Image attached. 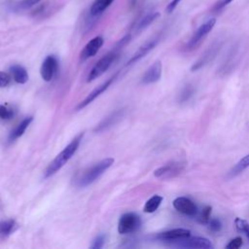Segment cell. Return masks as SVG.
Masks as SVG:
<instances>
[{"label":"cell","mask_w":249,"mask_h":249,"mask_svg":"<svg viewBox=\"0 0 249 249\" xmlns=\"http://www.w3.org/2000/svg\"><path fill=\"white\" fill-rule=\"evenodd\" d=\"M211 206H205L202 211L200 212V214L198 215V218L197 220L200 222V223H203V224H208L209 220H210V214H211Z\"/></svg>","instance_id":"obj_24"},{"label":"cell","mask_w":249,"mask_h":249,"mask_svg":"<svg viewBox=\"0 0 249 249\" xmlns=\"http://www.w3.org/2000/svg\"><path fill=\"white\" fill-rule=\"evenodd\" d=\"M57 59L55 58V56L53 55H48L40 68V73H41V77L44 81L46 82H50L53 80V78L54 77L56 70H57Z\"/></svg>","instance_id":"obj_8"},{"label":"cell","mask_w":249,"mask_h":249,"mask_svg":"<svg viewBox=\"0 0 249 249\" xmlns=\"http://www.w3.org/2000/svg\"><path fill=\"white\" fill-rule=\"evenodd\" d=\"M208 225H209L210 230L213 231H220V230H221V227H222L221 222H220L218 219H211V220H209Z\"/></svg>","instance_id":"obj_30"},{"label":"cell","mask_w":249,"mask_h":249,"mask_svg":"<svg viewBox=\"0 0 249 249\" xmlns=\"http://www.w3.org/2000/svg\"><path fill=\"white\" fill-rule=\"evenodd\" d=\"M191 235V231L187 230V229H183V228H179V229H173V230H169L163 232H160L157 235V238L162 241H166V242H171L173 240L176 239H180L183 237H187Z\"/></svg>","instance_id":"obj_13"},{"label":"cell","mask_w":249,"mask_h":249,"mask_svg":"<svg viewBox=\"0 0 249 249\" xmlns=\"http://www.w3.org/2000/svg\"><path fill=\"white\" fill-rule=\"evenodd\" d=\"M116 55H117L116 53L112 52V53H109L106 55L102 56L89 71L88 78H87V82L89 83V82L95 80L96 78L100 77L111 66L112 62L115 60Z\"/></svg>","instance_id":"obj_6"},{"label":"cell","mask_w":249,"mask_h":249,"mask_svg":"<svg viewBox=\"0 0 249 249\" xmlns=\"http://www.w3.org/2000/svg\"><path fill=\"white\" fill-rule=\"evenodd\" d=\"M161 62L160 61H155L144 73V75L142 76V80L141 82L144 85H149V84H153L156 83L160 80V76H161Z\"/></svg>","instance_id":"obj_12"},{"label":"cell","mask_w":249,"mask_h":249,"mask_svg":"<svg viewBox=\"0 0 249 249\" xmlns=\"http://www.w3.org/2000/svg\"><path fill=\"white\" fill-rule=\"evenodd\" d=\"M84 136V132L78 134L53 160V161L48 165L46 171H45V178L51 177L53 174H55L67 161L74 156L76 151L78 150L81 140Z\"/></svg>","instance_id":"obj_1"},{"label":"cell","mask_w":249,"mask_h":249,"mask_svg":"<svg viewBox=\"0 0 249 249\" xmlns=\"http://www.w3.org/2000/svg\"><path fill=\"white\" fill-rule=\"evenodd\" d=\"M215 23H216V19L213 18L207 19L205 22L199 25V27L195 31V33L187 43L186 45L187 50H193L196 46H198L200 42L204 39V37L213 29Z\"/></svg>","instance_id":"obj_5"},{"label":"cell","mask_w":249,"mask_h":249,"mask_svg":"<svg viewBox=\"0 0 249 249\" xmlns=\"http://www.w3.org/2000/svg\"><path fill=\"white\" fill-rule=\"evenodd\" d=\"M11 80H12L11 75L0 71V88L8 87L11 84Z\"/></svg>","instance_id":"obj_28"},{"label":"cell","mask_w":249,"mask_h":249,"mask_svg":"<svg viewBox=\"0 0 249 249\" xmlns=\"http://www.w3.org/2000/svg\"><path fill=\"white\" fill-rule=\"evenodd\" d=\"M173 207L180 213L188 216H195L197 213V207L193 200L186 196H179L173 200Z\"/></svg>","instance_id":"obj_9"},{"label":"cell","mask_w":249,"mask_h":249,"mask_svg":"<svg viewBox=\"0 0 249 249\" xmlns=\"http://www.w3.org/2000/svg\"><path fill=\"white\" fill-rule=\"evenodd\" d=\"M180 1L181 0H171L169 2V4L167 5V7H166V12L167 13H171L177 7V5L180 3Z\"/></svg>","instance_id":"obj_32"},{"label":"cell","mask_w":249,"mask_h":249,"mask_svg":"<svg viewBox=\"0 0 249 249\" xmlns=\"http://www.w3.org/2000/svg\"><path fill=\"white\" fill-rule=\"evenodd\" d=\"M40 2V0H21L18 3V8L21 10L29 9L35 5H37Z\"/></svg>","instance_id":"obj_27"},{"label":"cell","mask_w":249,"mask_h":249,"mask_svg":"<svg viewBox=\"0 0 249 249\" xmlns=\"http://www.w3.org/2000/svg\"><path fill=\"white\" fill-rule=\"evenodd\" d=\"M114 162L113 158H107L87 169L77 181L79 187H87L98 179Z\"/></svg>","instance_id":"obj_2"},{"label":"cell","mask_w":249,"mask_h":249,"mask_svg":"<svg viewBox=\"0 0 249 249\" xmlns=\"http://www.w3.org/2000/svg\"><path fill=\"white\" fill-rule=\"evenodd\" d=\"M104 243H105V236L103 234H99L92 241V244L90 245V248H92V249H100V248L103 247Z\"/></svg>","instance_id":"obj_26"},{"label":"cell","mask_w":249,"mask_h":249,"mask_svg":"<svg viewBox=\"0 0 249 249\" xmlns=\"http://www.w3.org/2000/svg\"><path fill=\"white\" fill-rule=\"evenodd\" d=\"M115 0H94L89 13L91 16H98L102 14Z\"/></svg>","instance_id":"obj_18"},{"label":"cell","mask_w":249,"mask_h":249,"mask_svg":"<svg viewBox=\"0 0 249 249\" xmlns=\"http://www.w3.org/2000/svg\"><path fill=\"white\" fill-rule=\"evenodd\" d=\"M195 93V89L192 85H186L179 94V102H187Z\"/></svg>","instance_id":"obj_22"},{"label":"cell","mask_w":249,"mask_h":249,"mask_svg":"<svg viewBox=\"0 0 249 249\" xmlns=\"http://www.w3.org/2000/svg\"><path fill=\"white\" fill-rule=\"evenodd\" d=\"M218 52V46H212L210 47L191 67V71H196L200 68H202L203 66H205L206 64H208L210 61L213 60V58L216 56Z\"/></svg>","instance_id":"obj_15"},{"label":"cell","mask_w":249,"mask_h":249,"mask_svg":"<svg viewBox=\"0 0 249 249\" xmlns=\"http://www.w3.org/2000/svg\"><path fill=\"white\" fill-rule=\"evenodd\" d=\"M234 225L237 231L240 232H243L246 235V237L249 239V224L241 218H235Z\"/></svg>","instance_id":"obj_23"},{"label":"cell","mask_w":249,"mask_h":249,"mask_svg":"<svg viewBox=\"0 0 249 249\" xmlns=\"http://www.w3.org/2000/svg\"><path fill=\"white\" fill-rule=\"evenodd\" d=\"M117 76H118V73H116L113 77L109 78V79L106 80L103 84H101V85L98 86L96 89H94L89 94H88V96H87L83 101H81V102L79 103V105L77 106V110H81V109L85 108V107L88 106L89 103H91L96 97H98L101 93H103V92L111 86V84L115 81V79L117 78Z\"/></svg>","instance_id":"obj_10"},{"label":"cell","mask_w":249,"mask_h":249,"mask_svg":"<svg viewBox=\"0 0 249 249\" xmlns=\"http://www.w3.org/2000/svg\"><path fill=\"white\" fill-rule=\"evenodd\" d=\"M185 166H186L185 162L171 161L157 168L154 172V175L157 178H162V179L174 178L184 170Z\"/></svg>","instance_id":"obj_7"},{"label":"cell","mask_w":249,"mask_h":249,"mask_svg":"<svg viewBox=\"0 0 249 249\" xmlns=\"http://www.w3.org/2000/svg\"><path fill=\"white\" fill-rule=\"evenodd\" d=\"M161 201H162V196H157V195L152 196L151 198H149L146 201V203L144 205V208H143L144 212H146V213H153V212H155L159 208V206L160 205Z\"/></svg>","instance_id":"obj_20"},{"label":"cell","mask_w":249,"mask_h":249,"mask_svg":"<svg viewBox=\"0 0 249 249\" xmlns=\"http://www.w3.org/2000/svg\"><path fill=\"white\" fill-rule=\"evenodd\" d=\"M32 120H33L32 117H27V118L23 119V120L15 127V129L11 132V134H10V136H9L10 141H14V140L18 139V137H20V136L24 133V131L26 130V128L28 127V125L30 124V123L32 122Z\"/></svg>","instance_id":"obj_17"},{"label":"cell","mask_w":249,"mask_h":249,"mask_svg":"<svg viewBox=\"0 0 249 249\" xmlns=\"http://www.w3.org/2000/svg\"><path fill=\"white\" fill-rule=\"evenodd\" d=\"M103 42H104V40L101 36H96V37L92 38L90 41H89L87 43V45L82 50V52L80 53V59L82 61H84L89 57L94 56L96 54V53L102 47Z\"/></svg>","instance_id":"obj_11"},{"label":"cell","mask_w":249,"mask_h":249,"mask_svg":"<svg viewBox=\"0 0 249 249\" xmlns=\"http://www.w3.org/2000/svg\"><path fill=\"white\" fill-rule=\"evenodd\" d=\"M14 110L5 105H0V119L2 120H10L14 117Z\"/></svg>","instance_id":"obj_25"},{"label":"cell","mask_w":249,"mask_h":249,"mask_svg":"<svg viewBox=\"0 0 249 249\" xmlns=\"http://www.w3.org/2000/svg\"><path fill=\"white\" fill-rule=\"evenodd\" d=\"M141 226V219L140 217L133 213L128 212L124 213L121 216L119 223H118V231L121 234L132 233L136 231Z\"/></svg>","instance_id":"obj_4"},{"label":"cell","mask_w":249,"mask_h":249,"mask_svg":"<svg viewBox=\"0 0 249 249\" xmlns=\"http://www.w3.org/2000/svg\"><path fill=\"white\" fill-rule=\"evenodd\" d=\"M160 17V13L158 12H153L150 13L148 15H146L144 18H142L140 19V21L138 22L137 26H136V30L137 31H141L143 29H145L146 27H148L154 20H156L158 18Z\"/></svg>","instance_id":"obj_21"},{"label":"cell","mask_w":249,"mask_h":249,"mask_svg":"<svg viewBox=\"0 0 249 249\" xmlns=\"http://www.w3.org/2000/svg\"><path fill=\"white\" fill-rule=\"evenodd\" d=\"M232 0H219L215 5H214V10L215 11H220L224 9L226 6H228Z\"/></svg>","instance_id":"obj_31"},{"label":"cell","mask_w":249,"mask_h":249,"mask_svg":"<svg viewBox=\"0 0 249 249\" xmlns=\"http://www.w3.org/2000/svg\"><path fill=\"white\" fill-rule=\"evenodd\" d=\"M172 246L179 248H197V249H212L211 241L205 237L199 236H187L169 242Z\"/></svg>","instance_id":"obj_3"},{"label":"cell","mask_w":249,"mask_h":249,"mask_svg":"<svg viewBox=\"0 0 249 249\" xmlns=\"http://www.w3.org/2000/svg\"><path fill=\"white\" fill-rule=\"evenodd\" d=\"M17 229V223L15 220H5L0 222V236H8L13 233Z\"/></svg>","instance_id":"obj_19"},{"label":"cell","mask_w":249,"mask_h":249,"mask_svg":"<svg viewBox=\"0 0 249 249\" xmlns=\"http://www.w3.org/2000/svg\"><path fill=\"white\" fill-rule=\"evenodd\" d=\"M159 39L155 38V39H151L149 41H147L146 43H144L141 47H139V49L134 53V54L131 56V58L127 61L126 65H130L132 63H135L136 61L140 60L142 57H144L148 53H150L158 44Z\"/></svg>","instance_id":"obj_14"},{"label":"cell","mask_w":249,"mask_h":249,"mask_svg":"<svg viewBox=\"0 0 249 249\" xmlns=\"http://www.w3.org/2000/svg\"><path fill=\"white\" fill-rule=\"evenodd\" d=\"M242 245V238L237 236L233 239H231L227 245H226V248H229V249H237L239 248L240 246Z\"/></svg>","instance_id":"obj_29"},{"label":"cell","mask_w":249,"mask_h":249,"mask_svg":"<svg viewBox=\"0 0 249 249\" xmlns=\"http://www.w3.org/2000/svg\"><path fill=\"white\" fill-rule=\"evenodd\" d=\"M11 77L18 84H25L28 81V73L24 67L21 65H13L10 67Z\"/></svg>","instance_id":"obj_16"}]
</instances>
